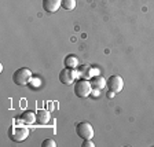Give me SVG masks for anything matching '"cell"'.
<instances>
[{"label":"cell","mask_w":154,"mask_h":147,"mask_svg":"<svg viewBox=\"0 0 154 147\" xmlns=\"http://www.w3.org/2000/svg\"><path fill=\"white\" fill-rule=\"evenodd\" d=\"M32 77H33V74H32V72L29 70L28 67H19L18 70L14 72L13 81H14L15 85L23 87V85H26L29 81L32 80Z\"/></svg>","instance_id":"cell-1"},{"label":"cell","mask_w":154,"mask_h":147,"mask_svg":"<svg viewBox=\"0 0 154 147\" xmlns=\"http://www.w3.org/2000/svg\"><path fill=\"white\" fill-rule=\"evenodd\" d=\"M29 136V129L22 125H11L8 129V138L13 142H23Z\"/></svg>","instance_id":"cell-2"},{"label":"cell","mask_w":154,"mask_h":147,"mask_svg":"<svg viewBox=\"0 0 154 147\" xmlns=\"http://www.w3.org/2000/svg\"><path fill=\"white\" fill-rule=\"evenodd\" d=\"M92 85L88 80H79L74 84V93L77 98L80 99H85L92 93Z\"/></svg>","instance_id":"cell-3"},{"label":"cell","mask_w":154,"mask_h":147,"mask_svg":"<svg viewBox=\"0 0 154 147\" xmlns=\"http://www.w3.org/2000/svg\"><path fill=\"white\" fill-rule=\"evenodd\" d=\"M76 133L80 136L81 139L87 140V139H92L94 138V128L90 122L87 121H81L77 124L76 127Z\"/></svg>","instance_id":"cell-4"},{"label":"cell","mask_w":154,"mask_h":147,"mask_svg":"<svg viewBox=\"0 0 154 147\" xmlns=\"http://www.w3.org/2000/svg\"><path fill=\"white\" fill-rule=\"evenodd\" d=\"M106 85H107L109 91H113L114 93H119L124 88V80L120 76H112L106 80Z\"/></svg>","instance_id":"cell-5"},{"label":"cell","mask_w":154,"mask_h":147,"mask_svg":"<svg viewBox=\"0 0 154 147\" xmlns=\"http://www.w3.org/2000/svg\"><path fill=\"white\" fill-rule=\"evenodd\" d=\"M74 78H76V77H74L73 69L65 67V69L61 70V73H59V81H61L63 85H70V84H73Z\"/></svg>","instance_id":"cell-6"},{"label":"cell","mask_w":154,"mask_h":147,"mask_svg":"<svg viewBox=\"0 0 154 147\" xmlns=\"http://www.w3.org/2000/svg\"><path fill=\"white\" fill-rule=\"evenodd\" d=\"M62 7V0H43V8L47 13H57Z\"/></svg>","instance_id":"cell-7"},{"label":"cell","mask_w":154,"mask_h":147,"mask_svg":"<svg viewBox=\"0 0 154 147\" xmlns=\"http://www.w3.org/2000/svg\"><path fill=\"white\" fill-rule=\"evenodd\" d=\"M51 120V115H50V112L45 109H38L36 112V122L40 125H45L50 122Z\"/></svg>","instance_id":"cell-8"},{"label":"cell","mask_w":154,"mask_h":147,"mask_svg":"<svg viewBox=\"0 0 154 147\" xmlns=\"http://www.w3.org/2000/svg\"><path fill=\"white\" fill-rule=\"evenodd\" d=\"M90 83H91V85H92L94 91H102L106 87V80L102 76H94L90 80Z\"/></svg>","instance_id":"cell-9"},{"label":"cell","mask_w":154,"mask_h":147,"mask_svg":"<svg viewBox=\"0 0 154 147\" xmlns=\"http://www.w3.org/2000/svg\"><path fill=\"white\" fill-rule=\"evenodd\" d=\"M19 120H21L23 124H33V122H36V114L33 112H30V110H26V112H23L22 114H21Z\"/></svg>","instance_id":"cell-10"},{"label":"cell","mask_w":154,"mask_h":147,"mask_svg":"<svg viewBox=\"0 0 154 147\" xmlns=\"http://www.w3.org/2000/svg\"><path fill=\"white\" fill-rule=\"evenodd\" d=\"M65 66L69 67V69H77L79 67V58L76 57V55H67L66 58H65V61H63Z\"/></svg>","instance_id":"cell-11"},{"label":"cell","mask_w":154,"mask_h":147,"mask_svg":"<svg viewBox=\"0 0 154 147\" xmlns=\"http://www.w3.org/2000/svg\"><path fill=\"white\" fill-rule=\"evenodd\" d=\"M62 8L66 11H73L76 8V0H62Z\"/></svg>","instance_id":"cell-12"},{"label":"cell","mask_w":154,"mask_h":147,"mask_svg":"<svg viewBox=\"0 0 154 147\" xmlns=\"http://www.w3.org/2000/svg\"><path fill=\"white\" fill-rule=\"evenodd\" d=\"M42 147H57V143L52 139H45L42 143Z\"/></svg>","instance_id":"cell-13"},{"label":"cell","mask_w":154,"mask_h":147,"mask_svg":"<svg viewBox=\"0 0 154 147\" xmlns=\"http://www.w3.org/2000/svg\"><path fill=\"white\" fill-rule=\"evenodd\" d=\"M95 144L91 142V139H87V140H84V143L81 144V147H94Z\"/></svg>","instance_id":"cell-14"},{"label":"cell","mask_w":154,"mask_h":147,"mask_svg":"<svg viewBox=\"0 0 154 147\" xmlns=\"http://www.w3.org/2000/svg\"><path fill=\"white\" fill-rule=\"evenodd\" d=\"M113 96H114V92H113V91H109V92H107V98H113Z\"/></svg>","instance_id":"cell-15"}]
</instances>
